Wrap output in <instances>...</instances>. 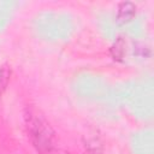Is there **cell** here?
I'll use <instances>...</instances> for the list:
<instances>
[{
  "instance_id": "cell-3",
  "label": "cell",
  "mask_w": 154,
  "mask_h": 154,
  "mask_svg": "<svg viewBox=\"0 0 154 154\" xmlns=\"http://www.w3.org/2000/svg\"><path fill=\"white\" fill-rule=\"evenodd\" d=\"M85 152L87 154H105V149L102 147V143L97 138H88L85 141Z\"/></svg>"
},
{
  "instance_id": "cell-4",
  "label": "cell",
  "mask_w": 154,
  "mask_h": 154,
  "mask_svg": "<svg viewBox=\"0 0 154 154\" xmlns=\"http://www.w3.org/2000/svg\"><path fill=\"white\" fill-rule=\"evenodd\" d=\"M11 77V69L8 65H0V95L5 91Z\"/></svg>"
},
{
  "instance_id": "cell-5",
  "label": "cell",
  "mask_w": 154,
  "mask_h": 154,
  "mask_svg": "<svg viewBox=\"0 0 154 154\" xmlns=\"http://www.w3.org/2000/svg\"><path fill=\"white\" fill-rule=\"evenodd\" d=\"M111 53H112V57L113 59L116 60H122V58L124 57L125 54V43L122 38H119L118 41L114 42V45L112 46L111 48Z\"/></svg>"
},
{
  "instance_id": "cell-2",
  "label": "cell",
  "mask_w": 154,
  "mask_h": 154,
  "mask_svg": "<svg viewBox=\"0 0 154 154\" xmlns=\"http://www.w3.org/2000/svg\"><path fill=\"white\" fill-rule=\"evenodd\" d=\"M136 14V5L131 1H123L117 7V22L120 24L129 23Z\"/></svg>"
},
{
  "instance_id": "cell-1",
  "label": "cell",
  "mask_w": 154,
  "mask_h": 154,
  "mask_svg": "<svg viewBox=\"0 0 154 154\" xmlns=\"http://www.w3.org/2000/svg\"><path fill=\"white\" fill-rule=\"evenodd\" d=\"M29 138L38 154H54L57 148L55 134L46 118L35 108L28 107L24 112Z\"/></svg>"
}]
</instances>
